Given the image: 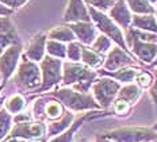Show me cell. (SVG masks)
<instances>
[{
  "label": "cell",
  "instance_id": "obj_12",
  "mask_svg": "<svg viewBox=\"0 0 157 142\" xmlns=\"http://www.w3.org/2000/svg\"><path fill=\"white\" fill-rule=\"evenodd\" d=\"M12 45H21L16 29L10 16H0V54Z\"/></svg>",
  "mask_w": 157,
  "mask_h": 142
},
{
  "label": "cell",
  "instance_id": "obj_10",
  "mask_svg": "<svg viewBox=\"0 0 157 142\" xmlns=\"http://www.w3.org/2000/svg\"><path fill=\"white\" fill-rule=\"evenodd\" d=\"M21 54H22L21 45L8 46L0 54V75H2L3 79V84H6L14 76L16 68L19 65V61H21Z\"/></svg>",
  "mask_w": 157,
  "mask_h": 142
},
{
  "label": "cell",
  "instance_id": "obj_9",
  "mask_svg": "<svg viewBox=\"0 0 157 142\" xmlns=\"http://www.w3.org/2000/svg\"><path fill=\"white\" fill-rule=\"evenodd\" d=\"M125 41L127 45V49L133 52V54L136 56L141 62L146 65H150L153 60L157 56V44L153 42H144L137 37H134L130 31L126 33Z\"/></svg>",
  "mask_w": 157,
  "mask_h": 142
},
{
  "label": "cell",
  "instance_id": "obj_13",
  "mask_svg": "<svg viewBox=\"0 0 157 142\" xmlns=\"http://www.w3.org/2000/svg\"><path fill=\"white\" fill-rule=\"evenodd\" d=\"M63 19H64V22H67V23L91 22L88 7L86 6L84 0H69Z\"/></svg>",
  "mask_w": 157,
  "mask_h": 142
},
{
  "label": "cell",
  "instance_id": "obj_32",
  "mask_svg": "<svg viewBox=\"0 0 157 142\" xmlns=\"http://www.w3.org/2000/svg\"><path fill=\"white\" fill-rule=\"evenodd\" d=\"M81 46L83 45L76 41L68 42V45H67V58L68 60L73 61V62H78L81 60Z\"/></svg>",
  "mask_w": 157,
  "mask_h": 142
},
{
  "label": "cell",
  "instance_id": "obj_44",
  "mask_svg": "<svg viewBox=\"0 0 157 142\" xmlns=\"http://www.w3.org/2000/svg\"><path fill=\"white\" fill-rule=\"evenodd\" d=\"M2 85H3V79H2V75H0V88H2Z\"/></svg>",
  "mask_w": 157,
  "mask_h": 142
},
{
  "label": "cell",
  "instance_id": "obj_28",
  "mask_svg": "<svg viewBox=\"0 0 157 142\" xmlns=\"http://www.w3.org/2000/svg\"><path fill=\"white\" fill-rule=\"evenodd\" d=\"M12 125H14L12 115L4 107H2L0 108V142L6 140V137L8 135L10 130H11Z\"/></svg>",
  "mask_w": 157,
  "mask_h": 142
},
{
  "label": "cell",
  "instance_id": "obj_14",
  "mask_svg": "<svg viewBox=\"0 0 157 142\" xmlns=\"http://www.w3.org/2000/svg\"><path fill=\"white\" fill-rule=\"evenodd\" d=\"M81 45L90 46L98 37V29L92 22H76L68 25Z\"/></svg>",
  "mask_w": 157,
  "mask_h": 142
},
{
  "label": "cell",
  "instance_id": "obj_47",
  "mask_svg": "<svg viewBox=\"0 0 157 142\" xmlns=\"http://www.w3.org/2000/svg\"><path fill=\"white\" fill-rule=\"evenodd\" d=\"M155 16H156V19H157V11L155 12Z\"/></svg>",
  "mask_w": 157,
  "mask_h": 142
},
{
  "label": "cell",
  "instance_id": "obj_39",
  "mask_svg": "<svg viewBox=\"0 0 157 142\" xmlns=\"http://www.w3.org/2000/svg\"><path fill=\"white\" fill-rule=\"evenodd\" d=\"M2 142H33V141L23 140V138H18V137H11V138H6V140Z\"/></svg>",
  "mask_w": 157,
  "mask_h": 142
},
{
  "label": "cell",
  "instance_id": "obj_25",
  "mask_svg": "<svg viewBox=\"0 0 157 142\" xmlns=\"http://www.w3.org/2000/svg\"><path fill=\"white\" fill-rule=\"evenodd\" d=\"M141 88L138 87L137 84L134 83H129V84H125V85H121V90L118 92V96L117 98H122L127 100L130 104H134L137 100L141 96Z\"/></svg>",
  "mask_w": 157,
  "mask_h": 142
},
{
  "label": "cell",
  "instance_id": "obj_21",
  "mask_svg": "<svg viewBox=\"0 0 157 142\" xmlns=\"http://www.w3.org/2000/svg\"><path fill=\"white\" fill-rule=\"evenodd\" d=\"M84 65L87 67L92 68V69H96V68H100L104 62V56L100 54V53L95 52L92 48L87 45H83L81 46V60Z\"/></svg>",
  "mask_w": 157,
  "mask_h": 142
},
{
  "label": "cell",
  "instance_id": "obj_37",
  "mask_svg": "<svg viewBox=\"0 0 157 142\" xmlns=\"http://www.w3.org/2000/svg\"><path fill=\"white\" fill-rule=\"evenodd\" d=\"M26 2H27V0H0V3H2V4H4L6 7H8L11 10L22 7Z\"/></svg>",
  "mask_w": 157,
  "mask_h": 142
},
{
  "label": "cell",
  "instance_id": "obj_2",
  "mask_svg": "<svg viewBox=\"0 0 157 142\" xmlns=\"http://www.w3.org/2000/svg\"><path fill=\"white\" fill-rule=\"evenodd\" d=\"M14 84L22 92H35L41 85V69L37 62L23 56L14 73Z\"/></svg>",
  "mask_w": 157,
  "mask_h": 142
},
{
  "label": "cell",
  "instance_id": "obj_34",
  "mask_svg": "<svg viewBox=\"0 0 157 142\" xmlns=\"http://www.w3.org/2000/svg\"><path fill=\"white\" fill-rule=\"evenodd\" d=\"M129 31L132 33L134 37H137L144 42H153V44H157V34H155V33L142 31V30H138V29H134V27L129 29Z\"/></svg>",
  "mask_w": 157,
  "mask_h": 142
},
{
  "label": "cell",
  "instance_id": "obj_29",
  "mask_svg": "<svg viewBox=\"0 0 157 142\" xmlns=\"http://www.w3.org/2000/svg\"><path fill=\"white\" fill-rule=\"evenodd\" d=\"M91 48H92L95 52H98V53H100V54L104 56L111 48H113V41H111L109 37H106V35L100 34V35H98V37L95 38V41L91 44Z\"/></svg>",
  "mask_w": 157,
  "mask_h": 142
},
{
  "label": "cell",
  "instance_id": "obj_31",
  "mask_svg": "<svg viewBox=\"0 0 157 142\" xmlns=\"http://www.w3.org/2000/svg\"><path fill=\"white\" fill-rule=\"evenodd\" d=\"M111 106H113V110L117 115H119V117H127L130 114V111H132L133 104H130L129 102L122 98H117Z\"/></svg>",
  "mask_w": 157,
  "mask_h": 142
},
{
  "label": "cell",
  "instance_id": "obj_42",
  "mask_svg": "<svg viewBox=\"0 0 157 142\" xmlns=\"http://www.w3.org/2000/svg\"><path fill=\"white\" fill-rule=\"evenodd\" d=\"M3 104H4V98H3L2 95H0V108L3 107Z\"/></svg>",
  "mask_w": 157,
  "mask_h": 142
},
{
  "label": "cell",
  "instance_id": "obj_19",
  "mask_svg": "<svg viewBox=\"0 0 157 142\" xmlns=\"http://www.w3.org/2000/svg\"><path fill=\"white\" fill-rule=\"evenodd\" d=\"M75 114L72 111H68L65 112L61 118L56 121H52L50 123L46 125V137L48 138H52V137H56V135L61 134L63 131H65L68 127L72 125V122L75 121Z\"/></svg>",
  "mask_w": 157,
  "mask_h": 142
},
{
  "label": "cell",
  "instance_id": "obj_27",
  "mask_svg": "<svg viewBox=\"0 0 157 142\" xmlns=\"http://www.w3.org/2000/svg\"><path fill=\"white\" fill-rule=\"evenodd\" d=\"M46 53L54 58L64 60L67 57V45L64 42L56 41V39H48L46 41Z\"/></svg>",
  "mask_w": 157,
  "mask_h": 142
},
{
  "label": "cell",
  "instance_id": "obj_38",
  "mask_svg": "<svg viewBox=\"0 0 157 142\" xmlns=\"http://www.w3.org/2000/svg\"><path fill=\"white\" fill-rule=\"evenodd\" d=\"M11 14H12V10L8 8V7H6L4 4H2V3H0V16H10Z\"/></svg>",
  "mask_w": 157,
  "mask_h": 142
},
{
  "label": "cell",
  "instance_id": "obj_43",
  "mask_svg": "<svg viewBox=\"0 0 157 142\" xmlns=\"http://www.w3.org/2000/svg\"><path fill=\"white\" fill-rule=\"evenodd\" d=\"M148 2L150 3V4H156V3H157V0H148Z\"/></svg>",
  "mask_w": 157,
  "mask_h": 142
},
{
  "label": "cell",
  "instance_id": "obj_35",
  "mask_svg": "<svg viewBox=\"0 0 157 142\" xmlns=\"http://www.w3.org/2000/svg\"><path fill=\"white\" fill-rule=\"evenodd\" d=\"M86 2L90 4V7H94L103 12L109 11L111 6L114 4V0H86Z\"/></svg>",
  "mask_w": 157,
  "mask_h": 142
},
{
  "label": "cell",
  "instance_id": "obj_45",
  "mask_svg": "<svg viewBox=\"0 0 157 142\" xmlns=\"http://www.w3.org/2000/svg\"><path fill=\"white\" fill-rule=\"evenodd\" d=\"M33 142H45V141H33Z\"/></svg>",
  "mask_w": 157,
  "mask_h": 142
},
{
  "label": "cell",
  "instance_id": "obj_30",
  "mask_svg": "<svg viewBox=\"0 0 157 142\" xmlns=\"http://www.w3.org/2000/svg\"><path fill=\"white\" fill-rule=\"evenodd\" d=\"M46 99H48V96L44 95V96L38 98L37 100L33 103V107H31L33 119L45 122V104H46Z\"/></svg>",
  "mask_w": 157,
  "mask_h": 142
},
{
  "label": "cell",
  "instance_id": "obj_7",
  "mask_svg": "<svg viewBox=\"0 0 157 142\" xmlns=\"http://www.w3.org/2000/svg\"><path fill=\"white\" fill-rule=\"evenodd\" d=\"M98 76V72L84 64L73 61L63 62V80L61 83L65 87H71L77 83L94 81Z\"/></svg>",
  "mask_w": 157,
  "mask_h": 142
},
{
  "label": "cell",
  "instance_id": "obj_8",
  "mask_svg": "<svg viewBox=\"0 0 157 142\" xmlns=\"http://www.w3.org/2000/svg\"><path fill=\"white\" fill-rule=\"evenodd\" d=\"M18 137L29 141H41L46 138V122L42 121H27L22 123H14L6 138Z\"/></svg>",
  "mask_w": 157,
  "mask_h": 142
},
{
  "label": "cell",
  "instance_id": "obj_23",
  "mask_svg": "<svg viewBox=\"0 0 157 142\" xmlns=\"http://www.w3.org/2000/svg\"><path fill=\"white\" fill-rule=\"evenodd\" d=\"M3 107L11 115H15V114H18V112H22L26 110V107H27V100H26V98L22 94H14L8 99H6Z\"/></svg>",
  "mask_w": 157,
  "mask_h": 142
},
{
  "label": "cell",
  "instance_id": "obj_24",
  "mask_svg": "<svg viewBox=\"0 0 157 142\" xmlns=\"http://www.w3.org/2000/svg\"><path fill=\"white\" fill-rule=\"evenodd\" d=\"M48 39H56V41L68 44V42L75 41L76 37H75L73 31L71 30L69 26H57V27L52 29L48 33Z\"/></svg>",
  "mask_w": 157,
  "mask_h": 142
},
{
  "label": "cell",
  "instance_id": "obj_20",
  "mask_svg": "<svg viewBox=\"0 0 157 142\" xmlns=\"http://www.w3.org/2000/svg\"><path fill=\"white\" fill-rule=\"evenodd\" d=\"M134 29H138L142 31H149L157 34V19L155 14H142V15H133L132 25Z\"/></svg>",
  "mask_w": 157,
  "mask_h": 142
},
{
  "label": "cell",
  "instance_id": "obj_33",
  "mask_svg": "<svg viewBox=\"0 0 157 142\" xmlns=\"http://www.w3.org/2000/svg\"><path fill=\"white\" fill-rule=\"evenodd\" d=\"M134 80H136L137 85H138L141 90H148L153 81V73H150L148 71H141V72L138 71V73H137Z\"/></svg>",
  "mask_w": 157,
  "mask_h": 142
},
{
  "label": "cell",
  "instance_id": "obj_40",
  "mask_svg": "<svg viewBox=\"0 0 157 142\" xmlns=\"http://www.w3.org/2000/svg\"><path fill=\"white\" fill-rule=\"evenodd\" d=\"M95 142H114V141H111V140H109V138H106L104 135H98V137L95 138Z\"/></svg>",
  "mask_w": 157,
  "mask_h": 142
},
{
  "label": "cell",
  "instance_id": "obj_36",
  "mask_svg": "<svg viewBox=\"0 0 157 142\" xmlns=\"http://www.w3.org/2000/svg\"><path fill=\"white\" fill-rule=\"evenodd\" d=\"M148 90H149V96L152 99L155 108H156V112H157V67L153 69V81Z\"/></svg>",
  "mask_w": 157,
  "mask_h": 142
},
{
  "label": "cell",
  "instance_id": "obj_4",
  "mask_svg": "<svg viewBox=\"0 0 157 142\" xmlns=\"http://www.w3.org/2000/svg\"><path fill=\"white\" fill-rule=\"evenodd\" d=\"M103 135L114 142H155L157 140V131L153 127L142 126L119 127Z\"/></svg>",
  "mask_w": 157,
  "mask_h": 142
},
{
  "label": "cell",
  "instance_id": "obj_26",
  "mask_svg": "<svg viewBox=\"0 0 157 142\" xmlns=\"http://www.w3.org/2000/svg\"><path fill=\"white\" fill-rule=\"evenodd\" d=\"M127 7L134 15H142V14H155L156 8L153 4H150L148 0H125Z\"/></svg>",
  "mask_w": 157,
  "mask_h": 142
},
{
  "label": "cell",
  "instance_id": "obj_22",
  "mask_svg": "<svg viewBox=\"0 0 157 142\" xmlns=\"http://www.w3.org/2000/svg\"><path fill=\"white\" fill-rule=\"evenodd\" d=\"M46 104H45V121H56L65 114V107L60 100L46 95Z\"/></svg>",
  "mask_w": 157,
  "mask_h": 142
},
{
  "label": "cell",
  "instance_id": "obj_16",
  "mask_svg": "<svg viewBox=\"0 0 157 142\" xmlns=\"http://www.w3.org/2000/svg\"><path fill=\"white\" fill-rule=\"evenodd\" d=\"M46 41H48V35L45 33H39V34L34 35L29 42L25 56L29 60L39 62L45 57V53H46Z\"/></svg>",
  "mask_w": 157,
  "mask_h": 142
},
{
  "label": "cell",
  "instance_id": "obj_18",
  "mask_svg": "<svg viewBox=\"0 0 157 142\" xmlns=\"http://www.w3.org/2000/svg\"><path fill=\"white\" fill-rule=\"evenodd\" d=\"M138 71H141V69H138L137 67H134V65H129V67H123V68H119L117 71H111V72L100 69L99 73L102 76H109V77L117 80L118 83H121V84H129V83L134 81Z\"/></svg>",
  "mask_w": 157,
  "mask_h": 142
},
{
  "label": "cell",
  "instance_id": "obj_11",
  "mask_svg": "<svg viewBox=\"0 0 157 142\" xmlns=\"http://www.w3.org/2000/svg\"><path fill=\"white\" fill-rule=\"evenodd\" d=\"M134 65V58L127 53V50H123L119 46H113L104 58L103 62V71H117L119 68Z\"/></svg>",
  "mask_w": 157,
  "mask_h": 142
},
{
  "label": "cell",
  "instance_id": "obj_6",
  "mask_svg": "<svg viewBox=\"0 0 157 142\" xmlns=\"http://www.w3.org/2000/svg\"><path fill=\"white\" fill-rule=\"evenodd\" d=\"M121 85H122L121 83H118L109 76H102L98 80H94L92 87H91L92 88V95L102 110L111 107L113 102L118 96Z\"/></svg>",
  "mask_w": 157,
  "mask_h": 142
},
{
  "label": "cell",
  "instance_id": "obj_41",
  "mask_svg": "<svg viewBox=\"0 0 157 142\" xmlns=\"http://www.w3.org/2000/svg\"><path fill=\"white\" fill-rule=\"evenodd\" d=\"M150 65H152L153 68H156V67H157V56H156V58H155V60H153V62H152V64H150Z\"/></svg>",
  "mask_w": 157,
  "mask_h": 142
},
{
  "label": "cell",
  "instance_id": "obj_46",
  "mask_svg": "<svg viewBox=\"0 0 157 142\" xmlns=\"http://www.w3.org/2000/svg\"><path fill=\"white\" fill-rule=\"evenodd\" d=\"M81 142H91V141H87V140H84V141H81Z\"/></svg>",
  "mask_w": 157,
  "mask_h": 142
},
{
  "label": "cell",
  "instance_id": "obj_48",
  "mask_svg": "<svg viewBox=\"0 0 157 142\" xmlns=\"http://www.w3.org/2000/svg\"><path fill=\"white\" fill-rule=\"evenodd\" d=\"M155 8H156V11H157V3H156V7Z\"/></svg>",
  "mask_w": 157,
  "mask_h": 142
},
{
  "label": "cell",
  "instance_id": "obj_5",
  "mask_svg": "<svg viewBox=\"0 0 157 142\" xmlns=\"http://www.w3.org/2000/svg\"><path fill=\"white\" fill-rule=\"evenodd\" d=\"M41 85L35 92H46L50 91L53 87L60 84L63 80V60L54 58L52 56H45L41 61Z\"/></svg>",
  "mask_w": 157,
  "mask_h": 142
},
{
  "label": "cell",
  "instance_id": "obj_15",
  "mask_svg": "<svg viewBox=\"0 0 157 142\" xmlns=\"http://www.w3.org/2000/svg\"><path fill=\"white\" fill-rule=\"evenodd\" d=\"M109 16L119 27L129 29L132 25L133 15L125 0H114V4L109 10Z\"/></svg>",
  "mask_w": 157,
  "mask_h": 142
},
{
  "label": "cell",
  "instance_id": "obj_17",
  "mask_svg": "<svg viewBox=\"0 0 157 142\" xmlns=\"http://www.w3.org/2000/svg\"><path fill=\"white\" fill-rule=\"evenodd\" d=\"M92 114H94V112L88 111V112H84L81 117L75 118V121L72 122V125L67 129V130L63 131L61 134L56 135V137H52L50 140H49V142H73L75 135H76L77 130L83 126L84 123H86V121L88 119V118L92 117Z\"/></svg>",
  "mask_w": 157,
  "mask_h": 142
},
{
  "label": "cell",
  "instance_id": "obj_3",
  "mask_svg": "<svg viewBox=\"0 0 157 142\" xmlns=\"http://www.w3.org/2000/svg\"><path fill=\"white\" fill-rule=\"evenodd\" d=\"M88 12H90L91 21H92V23L95 25V27L102 33L103 35L109 37L113 42H115L117 46L122 48L123 50H129L127 45H126V41H125V35H123L121 27L106 12L99 11V10H96L94 7H88Z\"/></svg>",
  "mask_w": 157,
  "mask_h": 142
},
{
  "label": "cell",
  "instance_id": "obj_1",
  "mask_svg": "<svg viewBox=\"0 0 157 142\" xmlns=\"http://www.w3.org/2000/svg\"><path fill=\"white\" fill-rule=\"evenodd\" d=\"M52 98L60 100L65 108L72 112L80 111H99L102 110L100 106L96 103L94 95L90 92H78L72 87H63L53 92H50Z\"/></svg>",
  "mask_w": 157,
  "mask_h": 142
},
{
  "label": "cell",
  "instance_id": "obj_49",
  "mask_svg": "<svg viewBox=\"0 0 157 142\" xmlns=\"http://www.w3.org/2000/svg\"><path fill=\"white\" fill-rule=\"evenodd\" d=\"M155 142H157V140H156V141H155Z\"/></svg>",
  "mask_w": 157,
  "mask_h": 142
}]
</instances>
